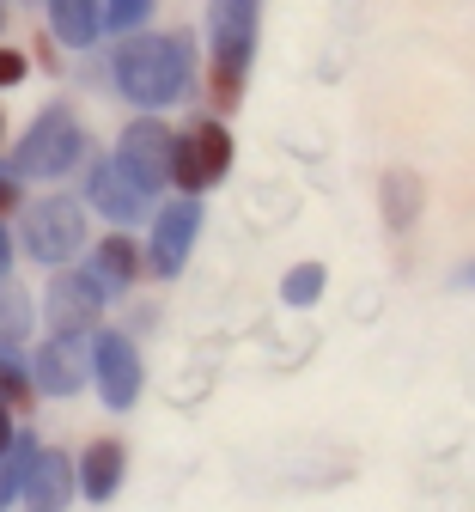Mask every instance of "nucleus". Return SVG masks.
Returning <instances> with one entry per match:
<instances>
[{
    "instance_id": "17",
    "label": "nucleus",
    "mask_w": 475,
    "mask_h": 512,
    "mask_svg": "<svg viewBox=\"0 0 475 512\" xmlns=\"http://www.w3.org/2000/svg\"><path fill=\"white\" fill-rule=\"evenodd\" d=\"M25 330H31V305H25V293L0 281V342H25Z\"/></svg>"
},
{
    "instance_id": "10",
    "label": "nucleus",
    "mask_w": 475,
    "mask_h": 512,
    "mask_svg": "<svg viewBox=\"0 0 475 512\" xmlns=\"http://www.w3.org/2000/svg\"><path fill=\"white\" fill-rule=\"evenodd\" d=\"M74 464H67L61 452H31V464H25V500H31V512H67V500H74Z\"/></svg>"
},
{
    "instance_id": "4",
    "label": "nucleus",
    "mask_w": 475,
    "mask_h": 512,
    "mask_svg": "<svg viewBox=\"0 0 475 512\" xmlns=\"http://www.w3.org/2000/svg\"><path fill=\"white\" fill-rule=\"evenodd\" d=\"M25 244H31L37 263H67V256L86 244V214H80V202H74V196H43V202H31V214H25Z\"/></svg>"
},
{
    "instance_id": "16",
    "label": "nucleus",
    "mask_w": 475,
    "mask_h": 512,
    "mask_svg": "<svg viewBox=\"0 0 475 512\" xmlns=\"http://www.w3.org/2000/svg\"><path fill=\"white\" fill-rule=\"evenodd\" d=\"M31 452H37V439H13L7 452H0V506H13L19 500V488H25V464H31Z\"/></svg>"
},
{
    "instance_id": "1",
    "label": "nucleus",
    "mask_w": 475,
    "mask_h": 512,
    "mask_svg": "<svg viewBox=\"0 0 475 512\" xmlns=\"http://www.w3.org/2000/svg\"><path fill=\"white\" fill-rule=\"evenodd\" d=\"M116 86L134 104H171L189 86V37H128L116 49Z\"/></svg>"
},
{
    "instance_id": "14",
    "label": "nucleus",
    "mask_w": 475,
    "mask_h": 512,
    "mask_svg": "<svg viewBox=\"0 0 475 512\" xmlns=\"http://www.w3.org/2000/svg\"><path fill=\"white\" fill-rule=\"evenodd\" d=\"M134 275H141V256H134V244H128V238H104V244L92 250V281H98L104 293L134 287Z\"/></svg>"
},
{
    "instance_id": "11",
    "label": "nucleus",
    "mask_w": 475,
    "mask_h": 512,
    "mask_svg": "<svg viewBox=\"0 0 475 512\" xmlns=\"http://www.w3.org/2000/svg\"><path fill=\"white\" fill-rule=\"evenodd\" d=\"M195 232H201V202H171V208L159 214V226H153V269H159V275H177V269H183Z\"/></svg>"
},
{
    "instance_id": "23",
    "label": "nucleus",
    "mask_w": 475,
    "mask_h": 512,
    "mask_svg": "<svg viewBox=\"0 0 475 512\" xmlns=\"http://www.w3.org/2000/svg\"><path fill=\"white\" fill-rule=\"evenodd\" d=\"M13 269V238H7V226H0V275Z\"/></svg>"
},
{
    "instance_id": "6",
    "label": "nucleus",
    "mask_w": 475,
    "mask_h": 512,
    "mask_svg": "<svg viewBox=\"0 0 475 512\" xmlns=\"http://www.w3.org/2000/svg\"><path fill=\"white\" fill-rule=\"evenodd\" d=\"M171 147H177V135L165 122H153V116H141V122H128L122 128V153H116V165L141 183V189H165L171 183Z\"/></svg>"
},
{
    "instance_id": "15",
    "label": "nucleus",
    "mask_w": 475,
    "mask_h": 512,
    "mask_svg": "<svg viewBox=\"0 0 475 512\" xmlns=\"http://www.w3.org/2000/svg\"><path fill=\"white\" fill-rule=\"evenodd\" d=\"M49 25H55V37H61V43L86 49V43L98 37L104 13H98V0H49Z\"/></svg>"
},
{
    "instance_id": "13",
    "label": "nucleus",
    "mask_w": 475,
    "mask_h": 512,
    "mask_svg": "<svg viewBox=\"0 0 475 512\" xmlns=\"http://www.w3.org/2000/svg\"><path fill=\"white\" fill-rule=\"evenodd\" d=\"M122 470H128L122 445H116V439H92L86 458H80V470H74V482H80L86 500H110V494L122 488Z\"/></svg>"
},
{
    "instance_id": "18",
    "label": "nucleus",
    "mask_w": 475,
    "mask_h": 512,
    "mask_svg": "<svg viewBox=\"0 0 475 512\" xmlns=\"http://www.w3.org/2000/svg\"><path fill=\"white\" fill-rule=\"evenodd\" d=\"M37 397V384H31V372L7 354V348H0V403H7V409H19V403H31Z\"/></svg>"
},
{
    "instance_id": "12",
    "label": "nucleus",
    "mask_w": 475,
    "mask_h": 512,
    "mask_svg": "<svg viewBox=\"0 0 475 512\" xmlns=\"http://www.w3.org/2000/svg\"><path fill=\"white\" fill-rule=\"evenodd\" d=\"M92 202H98L110 220H141L147 202H153V189H141L122 165H92Z\"/></svg>"
},
{
    "instance_id": "5",
    "label": "nucleus",
    "mask_w": 475,
    "mask_h": 512,
    "mask_svg": "<svg viewBox=\"0 0 475 512\" xmlns=\"http://www.w3.org/2000/svg\"><path fill=\"white\" fill-rule=\"evenodd\" d=\"M256 43V0H214V49H220V104L238 98Z\"/></svg>"
},
{
    "instance_id": "25",
    "label": "nucleus",
    "mask_w": 475,
    "mask_h": 512,
    "mask_svg": "<svg viewBox=\"0 0 475 512\" xmlns=\"http://www.w3.org/2000/svg\"><path fill=\"white\" fill-rule=\"evenodd\" d=\"M0 25H7V7H0Z\"/></svg>"
},
{
    "instance_id": "7",
    "label": "nucleus",
    "mask_w": 475,
    "mask_h": 512,
    "mask_svg": "<svg viewBox=\"0 0 475 512\" xmlns=\"http://www.w3.org/2000/svg\"><path fill=\"white\" fill-rule=\"evenodd\" d=\"M92 378L110 409H134L141 397V360H134V342L128 336H98L92 342Z\"/></svg>"
},
{
    "instance_id": "3",
    "label": "nucleus",
    "mask_w": 475,
    "mask_h": 512,
    "mask_svg": "<svg viewBox=\"0 0 475 512\" xmlns=\"http://www.w3.org/2000/svg\"><path fill=\"white\" fill-rule=\"evenodd\" d=\"M232 171V135L220 122H195L189 135L171 147V177L183 183V196H201Z\"/></svg>"
},
{
    "instance_id": "8",
    "label": "nucleus",
    "mask_w": 475,
    "mask_h": 512,
    "mask_svg": "<svg viewBox=\"0 0 475 512\" xmlns=\"http://www.w3.org/2000/svg\"><path fill=\"white\" fill-rule=\"evenodd\" d=\"M98 305H104V287L92 275H55V287L43 299V317H49L55 336H86V324L98 317Z\"/></svg>"
},
{
    "instance_id": "22",
    "label": "nucleus",
    "mask_w": 475,
    "mask_h": 512,
    "mask_svg": "<svg viewBox=\"0 0 475 512\" xmlns=\"http://www.w3.org/2000/svg\"><path fill=\"white\" fill-rule=\"evenodd\" d=\"M13 202H19V183H13V177H0V214H7Z\"/></svg>"
},
{
    "instance_id": "2",
    "label": "nucleus",
    "mask_w": 475,
    "mask_h": 512,
    "mask_svg": "<svg viewBox=\"0 0 475 512\" xmlns=\"http://www.w3.org/2000/svg\"><path fill=\"white\" fill-rule=\"evenodd\" d=\"M86 153V135H80V122L74 110H43L31 128H25V141H19V171L25 177H61V171H74V159Z\"/></svg>"
},
{
    "instance_id": "19",
    "label": "nucleus",
    "mask_w": 475,
    "mask_h": 512,
    "mask_svg": "<svg viewBox=\"0 0 475 512\" xmlns=\"http://www.w3.org/2000/svg\"><path fill=\"white\" fill-rule=\"evenodd\" d=\"M317 293H323V269H317V263L293 269V275H287V287H281V299H287V305H311Z\"/></svg>"
},
{
    "instance_id": "9",
    "label": "nucleus",
    "mask_w": 475,
    "mask_h": 512,
    "mask_svg": "<svg viewBox=\"0 0 475 512\" xmlns=\"http://www.w3.org/2000/svg\"><path fill=\"white\" fill-rule=\"evenodd\" d=\"M31 384L49 397H74L86 384V342L80 336H49L37 348V366H31Z\"/></svg>"
},
{
    "instance_id": "20",
    "label": "nucleus",
    "mask_w": 475,
    "mask_h": 512,
    "mask_svg": "<svg viewBox=\"0 0 475 512\" xmlns=\"http://www.w3.org/2000/svg\"><path fill=\"white\" fill-rule=\"evenodd\" d=\"M147 13H153V0H110V7H104V25L128 31V25H141Z\"/></svg>"
},
{
    "instance_id": "21",
    "label": "nucleus",
    "mask_w": 475,
    "mask_h": 512,
    "mask_svg": "<svg viewBox=\"0 0 475 512\" xmlns=\"http://www.w3.org/2000/svg\"><path fill=\"white\" fill-rule=\"evenodd\" d=\"M19 80H25V55L0 49V86H19Z\"/></svg>"
},
{
    "instance_id": "24",
    "label": "nucleus",
    "mask_w": 475,
    "mask_h": 512,
    "mask_svg": "<svg viewBox=\"0 0 475 512\" xmlns=\"http://www.w3.org/2000/svg\"><path fill=\"white\" fill-rule=\"evenodd\" d=\"M13 445V421H7V403H0V452Z\"/></svg>"
}]
</instances>
